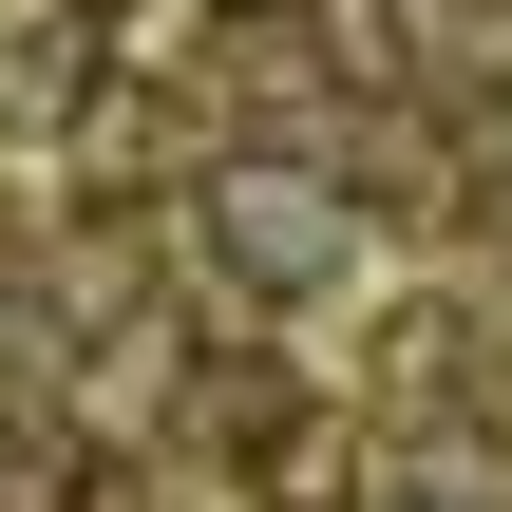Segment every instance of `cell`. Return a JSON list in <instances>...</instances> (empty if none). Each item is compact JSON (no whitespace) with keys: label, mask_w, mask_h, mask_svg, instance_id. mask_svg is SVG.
I'll return each mask as SVG.
<instances>
[{"label":"cell","mask_w":512,"mask_h":512,"mask_svg":"<svg viewBox=\"0 0 512 512\" xmlns=\"http://www.w3.org/2000/svg\"><path fill=\"white\" fill-rule=\"evenodd\" d=\"M95 38H114V76H190V57H209L228 19H209V0H114Z\"/></svg>","instance_id":"cell-2"},{"label":"cell","mask_w":512,"mask_h":512,"mask_svg":"<svg viewBox=\"0 0 512 512\" xmlns=\"http://www.w3.org/2000/svg\"><path fill=\"white\" fill-rule=\"evenodd\" d=\"M190 247H209L247 304H323V285L361 266V209H342L323 171H285V152H228V171L190 190Z\"/></svg>","instance_id":"cell-1"},{"label":"cell","mask_w":512,"mask_h":512,"mask_svg":"<svg viewBox=\"0 0 512 512\" xmlns=\"http://www.w3.org/2000/svg\"><path fill=\"white\" fill-rule=\"evenodd\" d=\"M0 512H76V437L57 418H0Z\"/></svg>","instance_id":"cell-3"},{"label":"cell","mask_w":512,"mask_h":512,"mask_svg":"<svg viewBox=\"0 0 512 512\" xmlns=\"http://www.w3.org/2000/svg\"><path fill=\"white\" fill-rule=\"evenodd\" d=\"M209 19H323V0H209Z\"/></svg>","instance_id":"cell-4"}]
</instances>
